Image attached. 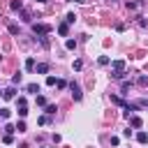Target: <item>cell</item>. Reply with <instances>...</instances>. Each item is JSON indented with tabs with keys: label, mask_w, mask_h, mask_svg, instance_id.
Wrapping results in <instances>:
<instances>
[{
	"label": "cell",
	"mask_w": 148,
	"mask_h": 148,
	"mask_svg": "<svg viewBox=\"0 0 148 148\" xmlns=\"http://www.w3.org/2000/svg\"><path fill=\"white\" fill-rule=\"evenodd\" d=\"M37 2H46V0H37Z\"/></svg>",
	"instance_id": "cell-30"
},
{
	"label": "cell",
	"mask_w": 148,
	"mask_h": 148,
	"mask_svg": "<svg viewBox=\"0 0 148 148\" xmlns=\"http://www.w3.org/2000/svg\"><path fill=\"white\" fill-rule=\"evenodd\" d=\"M67 32H69V25H67V23H60V25H58V35L67 37Z\"/></svg>",
	"instance_id": "cell-5"
},
{
	"label": "cell",
	"mask_w": 148,
	"mask_h": 148,
	"mask_svg": "<svg viewBox=\"0 0 148 148\" xmlns=\"http://www.w3.org/2000/svg\"><path fill=\"white\" fill-rule=\"evenodd\" d=\"M97 62H99V65H102V67H104V65H109V58H106V56H102V58H99V60H97Z\"/></svg>",
	"instance_id": "cell-21"
},
{
	"label": "cell",
	"mask_w": 148,
	"mask_h": 148,
	"mask_svg": "<svg viewBox=\"0 0 148 148\" xmlns=\"http://www.w3.org/2000/svg\"><path fill=\"white\" fill-rule=\"evenodd\" d=\"M14 95H16V90H14V88H7V90H2V97H5V99H12Z\"/></svg>",
	"instance_id": "cell-6"
},
{
	"label": "cell",
	"mask_w": 148,
	"mask_h": 148,
	"mask_svg": "<svg viewBox=\"0 0 148 148\" xmlns=\"http://www.w3.org/2000/svg\"><path fill=\"white\" fill-rule=\"evenodd\" d=\"M0 92H2V90H0Z\"/></svg>",
	"instance_id": "cell-32"
},
{
	"label": "cell",
	"mask_w": 148,
	"mask_h": 148,
	"mask_svg": "<svg viewBox=\"0 0 148 148\" xmlns=\"http://www.w3.org/2000/svg\"><path fill=\"white\" fill-rule=\"evenodd\" d=\"M18 116L25 118V116H28V109H25V106H18Z\"/></svg>",
	"instance_id": "cell-16"
},
{
	"label": "cell",
	"mask_w": 148,
	"mask_h": 148,
	"mask_svg": "<svg viewBox=\"0 0 148 148\" xmlns=\"http://www.w3.org/2000/svg\"><path fill=\"white\" fill-rule=\"evenodd\" d=\"M0 118H9V109H0Z\"/></svg>",
	"instance_id": "cell-23"
},
{
	"label": "cell",
	"mask_w": 148,
	"mask_h": 148,
	"mask_svg": "<svg viewBox=\"0 0 148 148\" xmlns=\"http://www.w3.org/2000/svg\"><path fill=\"white\" fill-rule=\"evenodd\" d=\"M111 2H116V0H111Z\"/></svg>",
	"instance_id": "cell-31"
},
{
	"label": "cell",
	"mask_w": 148,
	"mask_h": 148,
	"mask_svg": "<svg viewBox=\"0 0 148 148\" xmlns=\"http://www.w3.org/2000/svg\"><path fill=\"white\" fill-rule=\"evenodd\" d=\"M74 21H76V16H74V14H72V12H69V14H67V16H65V23H67V25H69V23H74Z\"/></svg>",
	"instance_id": "cell-11"
},
{
	"label": "cell",
	"mask_w": 148,
	"mask_h": 148,
	"mask_svg": "<svg viewBox=\"0 0 148 148\" xmlns=\"http://www.w3.org/2000/svg\"><path fill=\"white\" fill-rule=\"evenodd\" d=\"M28 92H35V95H37V92H39V86H37V83H28Z\"/></svg>",
	"instance_id": "cell-10"
},
{
	"label": "cell",
	"mask_w": 148,
	"mask_h": 148,
	"mask_svg": "<svg viewBox=\"0 0 148 148\" xmlns=\"http://www.w3.org/2000/svg\"><path fill=\"white\" fill-rule=\"evenodd\" d=\"M32 32H35V35H49V32H51V25H44V23H32Z\"/></svg>",
	"instance_id": "cell-2"
},
{
	"label": "cell",
	"mask_w": 148,
	"mask_h": 148,
	"mask_svg": "<svg viewBox=\"0 0 148 148\" xmlns=\"http://www.w3.org/2000/svg\"><path fill=\"white\" fill-rule=\"evenodd\" d=\"M136 141H139V143H148V134H146V132H139V134H136Z\"/></svg>",
	"instance_id": "cell-7"
},
{
	"label": "cell",
	"mask_w": 148,
	"mask_h": 148,
	"mask_svg": "<svg viewBox=\"0 0 148 148\" xmlns=\"http://www.w3.org/2000/svg\"><path fill=\"white\" fill-rule=\"evenodd\" d=\"M69 2H79V5H83V2H86V0H69Z\"/></svg>",
	"instance_id": "cell-29"
},
{
	"label": "cell",
	"mask_w": 148,
	"mask_h": 148,
	"mask_svg": "<svg viewBox=\"0 0 148 148\" xmlns=\"http://www.w3.org/2000/svg\"><path fill=\"white\" fill-rule=\"evenodd\" d=\"M12 9H23V2L21 0H12Z\"/></svg>",
	"instance_id": "cell-14"
},
{
	"label": "cell",
	"mask_w": 148,
	"mask_h": 148,
	"mask_svg": "<svg viewBox=\"0 0 148 148\" xmlns=\"http://www.w3.org/2000/svg\"><path fill=\"white\" fill-rule=\"evenodd\" d=\"M37 72H39V74H46V72H49V65H46V62H39V65H37Z\"/></svg>",
	"instance_id": "cell-8"
},
{
	"label": "cell",
	"mask_w": 148,
	"mask_h": 148,
	"mask_svg": "<svg viewBox=\"0 0 148 148\" xmlns=\"http://www.w3.org/2000/svg\"><path fill=\"white\" fill-rule=\"evenodd\" d=\"M56 111H58V109H56V104H46V113H49V116H53Z\"/></svg>",
	"instance_id": "cell-13"
},
{
	"label": "cell",
	"mask_w": 148,
	"mask_h": 148,
	"mask_svg": "<svg viewBox=\"0 0 148 148\" xmlns=\"http://www.w3.org/2000/svg\"><path fill=\"white\" fill-rule=\"evenodd\" d=\"M25 69H28V72H30V69H35V60H32V58H28V60H25Z\"/></svg>",
	"instance_id": "cell-12"
},
{
	"label": "cell",
	"mask_w": 148,
	"mask_h": 148,
	"mask_svg": "<svg viewBox=\"0 0 148 148\" xmlns=\"http://www.w3.org/2000/svg\"><path fill=\"white\" fill-rule=\"evenodd\" d=\"M9 32H12V35H18V25L12 23V25H9Z\"/></svg>",
	"instance_id": "cell-19"
},
{
	"label": "cell",
	"mask_w": 148,
	"mask_h": 148,
	"mask_svg": "<svg viewBox=\"0 0 148 148\" xmlns=\"http://www.w3.org/2000/svg\"><path fill=\"white\" fill-rule=\"evenodd\" d=\"M21 18H23L25 23H30V21H32V14H30V12H21Z\"/></svg>",
	"instance_id": "cell-9"
},
{
	"label": "cell",
	"mask_w": 148,
	"mask_h": 148,
	"mask_svg": "<svg viewBox=\"0 0 148 148\" xmlns=\"http://www.w3.org/2000/svg\"><path fill=\"white\" fill-rule=\"evenodd\" d=\"M130 125H132V127H141V125H143V120H141L139 116H130Z\"/></svg>",
	"instance_id": "cell-4"
},
{
	"label": "cell",
	"mask_w": 148,
	"mask_h": 148,
	"mask_svg": "<svg viewBox=\"0 0 148 148\" xmlns=\"http://www.w3.org/2000/svg\"><path fill=\"white\" fill-rule=\"evenodd\" d=\"M37 123H39V125H46V123H49V116H39V120H37Z\"/></svg>",
	"instance_id": "cell-24"
},
{
	"label": "cell",
	"mask_w": 148,
	"mask_h": 148,
	"mask_svg": "<svg viewBox=\"0 0 148 148\" xmlns=\"http://www.w3.org/2000/svg\"><path fill=\"white\" fill-rule=\"evenodd\" d=\"M5 132H7V134H12V132H16V127H14V125H5Z\"/></svg>",
	"instance_id": "cell-25"
},
{
	"label": "cell",
	"mask_w": 148,
	"mask_h": 148,
	"mask_svg": "<svg viewBox=\"0 0 148 148\" xmlns=\"http://www.w3.org/2000/svg\"><path fill=\"white\" fill-rule=\"evenodd\" d=\"M69 90H72V97H74L76 102H79V99L83 97V92H81V86H79L76 81H72V83H69Z\"/></svg>",
	"instance_id": "cell-3"
},
{
	"label": "cell",
	"mask_w": 148,
	"mask_h": 148,
	"mask_svg": "<svg viewBox=\"0 0 148 148\" xmlns=\"http://www.w3.org/2000/svg\"><path fill=\"white\" fill-rule=\"evenodd\" d=\"M56 81H58L56 76H46V86H56Z\"/></svg>",
	"instance_id": "cell-15"
},
{
	"label": "cell",
	"mask_w": 148,
	"mask_h": 148,
	"mask_svg": "<svg viewBox=\"0 0 148 148\" xmlns=\"http://www.w3.org/2000/svg\"><path fill=\"white\" fill-rule=\"evenodd\" d=\"M37 104H39V106H46V99H44L42 95H37Z\"/></svg>",
	"instance_id": "cell-22"
},
{
	"label": "cell",
	"mask_w": 148,
	"mask_h": 148,
	"mask_svg": "<svg viewBox=\"0 0 148 148\" xmlns=\"http://www.w3.org/2000/svg\"><path fill=\"white\" fill-rule=\"evenodd\" d=\"M111 69H113V79H123V69H125V60H113L111 62Z\"/></svg>",
	"instance_id": "cell-1"
},
{
	"label": "cell",
	"mask_w": 148,
	"mask_h": 148,
	"mask_svg": "<svg viewBox=\"0 0 148 148\" xmlns=\"http://www.w3.org/2000/svg\"><path fill=\"white\" fill-rule=\"evenodd\" d=\"M65 46H67V49H74V46H76V42H74V39H67V42H65Z\"/></svg>",
	"instance_id": "cell-20"
},
{
	"label": "cell",
	"mask_w": 148,
	"mask_h": 148,
	"mask_svg": "<svg viewBox=\"0 0 148 148\" xmlns=\"http://www.w3.org/2000/svg\"><path fill=\"white\" fill-rule=\"evenodd\" d=\"M141 2H127V9H139Z\"/></svg>",
	"instance_id": "cell-18"
},
{
	"label": "cell",
	"mask_w": 148,
	"mask_h": 148,
	"mask_svg": "<svg viewBox=\"0 0 148 148\" xmlns=\"http://www.w3.org/2000/svg\"><path fill=\"white\" fill-rule=\"evenodd\" d=\"M81 67H83V62H81V60H74V69H76V72H79V69H81Z\"/></svg>",
	"instance_id": "cell-26"
},
{
	"label": "cell",
	"mask_w": 148,
	"mask_h": 148,
	"mask_svg": "<svg viewBox=\"0 0 148 148\" xmlns=\"http://www.w3.org/2000/svg\"><path fill=\"white\" fill-rule=\"evenodd\" d=\"M139 106H143V109H148V99H139Z\"/></svg>",
	"instance_id": "cell-28"
},
{
	"label": "cell",
	"mask_w": 148,
	"mask_h": 148,
	"mask_svg": "<svg viewBox=\"0 0 148 148\" xmlns=\"http://www.w3.org/2000/svg\"><path fill=\"white\" fill-rule=\"evenodd\" d=\"M16 130H18V132H25V123L18 120V123H16Z\"/></svg>",
	"instance_id": "cell-17"
},
{
	"label": "cell",
	"mask_w": 148,
	"mask_h": 148,
	"mask_svg": "<svg viewBox=\"0 0 148 148\" xmlns=\"http://www.w3.org/2000/svg\"><path fill=\"white\" fill-rule=\"evenodd\" d=\"M139 83H141V86H146V83H148V76H139Z\"/></svg>",
	"instance_id": "cell-27"
}]
</instances>
